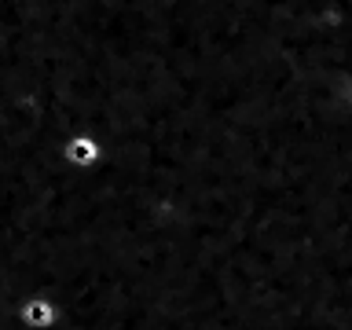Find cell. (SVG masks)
I'll return each instance as SVG.
<instances>
[{
	"instance_id": "cell-2",
	"label": "cell",
	"mask_w": 352,
	"mask_h": 330,
	"mask_svg": "<svg viewBox=\"0 0 352 330\" xmlns=\"http://www.w3.org/2000/svg\"><path fill=\"white\" fill-rule=\"evenodd\" d=\"M26 319L30 323H52V305H44V301H33L30 308H26Z\"/></svg>"
},
{
	"instance_id": "cell-1",
	"label": "cell",
	"mask_w": 352,
	"mask_h": 330,
	"mask_svg": "<svg viewBox=\"0 0 352 330\" xmlns=\"http://www.w3.org/2000/svg\"><path fill=\"white\" fill-rule=\"evenodd\" d=\"M99 154H103V143L96 136H88V132H77L63 143V158L74 165V169H88V165L99 162Z\"/></svg>"
}]
</instances>
